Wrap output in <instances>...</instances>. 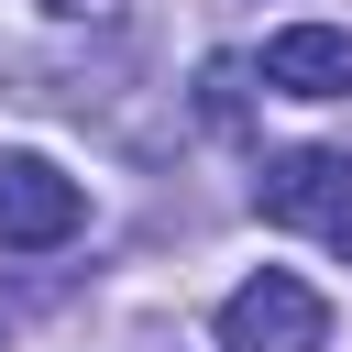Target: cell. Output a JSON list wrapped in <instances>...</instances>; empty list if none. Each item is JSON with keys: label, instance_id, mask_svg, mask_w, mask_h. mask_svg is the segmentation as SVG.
<instances>
[{"label": "cell", "instance_id": "6da1fadb", "mask_svg": "<svg viewBox=\"0 0 352 352\" xmlns=\"http://www.w3.org/2000/svg\"><path fill=\"white\" fill-rule=\"evenodd\" d=\"M220 352H330V297L308 286V275H286V264H264V275H242L231 297H220Z\"/></svg>", "mask_w": 352, "mask_h": 352}, {"label": "cell", "instance_id": "7a4b0ae2", "mask_svg": "<svg viewBox=\"0 0 352 352\" xmlns=\"http://www.w3.org/2000/svg\"><path fill=\"white\" fill-rule=\"evenodd\" d=\"M253 209H264L275 231H308V242H352V154H330V143L264 154V176H253Z\"/></svg>", "mask_w": 352, "mask_h": 352}, {"label": "cell", "instance_id": "3957f363", "mask_svg": "<svg viewBox=\"0 0 352 352\" xmlns=\"http://www.w3.org/2000/svg\"><path fill=\"white\" fill-rule=\"evenodd\" d=\"M77 220H88V198L66 165L0 154V253H55V242H77Z\"/></svg>", "mask_w": 352, "mask_h": 352}, {"label": "cell", "instance_id": "277c9868", "mask_svg": "<svg viewBox=\"0 0 352 352\" xmlns=\"http://www.w3.org/2000/svg\"><path fill=\"white\" fill-rule=\"evenodd\" d=\"M264 88H286V99H352V33L341 22L264 33Z\"/></svg>", "mask_w": 352, "mask_h": 352}, {"label": "cell", "instance_id": "5b68a950", "mask_svg": "<svg viewBox=\"0 0 352 352\" xmlns=\"http://www.w3.org/2000/svg\"><path fill=\"white\" fill-rule=\"evenodd\" d=\"M198 110L231 132V121H242V66H209V77H198Z\"/></svg>", "mask_w": 352, "mask_h": 352}, {"label": "cell", "instance_id": "8992f818", "mask_svg": "<svg viewBox=\"0 0 352 352\" xmlns=\"http://www.w3.org/2000/svg\"><path fill=\"white\" fill-rule=\"evenodd\" d=\"M44 11H66V22H121V0H44Z\"/></svg>", "mask_w": 352, "mask_h": 352}, {"label": "cell", "instance_id": "52a82bcc", "mask_svg": "<svg viewBox=\"0 0 352 352\" xmlns=\"http://www.w3.org/2000/svg\"><path fill=\"white\" fill-rule=\"evenodd\" d=\"M0 341H11V297H0Z\"/></svg>", "mask_w": 352, "mask_h": 352}]
</instances>
